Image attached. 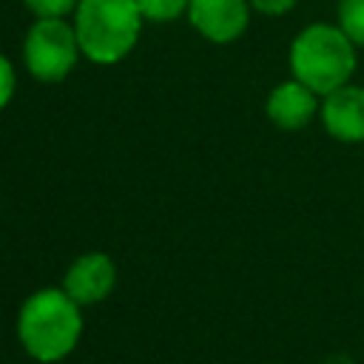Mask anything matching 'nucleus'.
I'll list each match as a JSON object with an SVG mask.
<instances>
[{
  "label": "nucleus",
  "instance_id": "2",
  "mask_svg": "<svg viewBox=\"0 0 364 364\" xmlns=\"http://www.w3.org/2000/svg\"><path fill=\"white\" fill-rule=\"evenodd\" d=\"M287 68L293 80L324 97L353 82L358 68V48L338 28V23L316 20L293 34L287 46Z\"/></svg>",
  "mask_w": 364,
  "mask_h": 364
},
{
  "label": "nucleus",
  "instance_id": "9",
  "mask_svg": "<svg viewBox=\"0 0 364 364\" xmlns=\"http://www.w3.org/2000/svg\"><path fill=\"white\" fill-rule=\"evenodd\" d=\"M336 23L361 51L364 48V0H336Z\"/></svg>",
  "mask_w": 364,
  "mask_h": 364
},
{
  "label": "nucleus",
  "instance_id": "4",
  "mask_svg": "<svg viewBox=\"0 0 364 364\" xmlns=\"http://www.w3.org/2000/svg\"><path fill=\"white\" fill-rule=\"evenodd\" d=\"M23 68L37 82H63L80 63L82 48L65 17L34 20L23 34Z\"/></svg>",
  "mask_w": 364,
  "mask_h": 364
},
{
  "label": "nucleus",
  "instance_id": "11",
  "mask_svg": "<svg viewBox=\"0 0 364 364\" xmlns=\"http://www.w3.org/2000/svg\"><path fill=\"white\" fill-rule=\"evenodd\" d=\"M26 11L34 17V20H43V17H65L71 20L80 0H23Z\"/></svg>",
  "mask_w": 364,
  "mask_h": 364
},
{
  "label": "nucleus",
  "instance_id": "6",
  "mask_svg": "<svg viewBox=\"0 0 364 364\" xmlns=\"http://www.w3.org/2000/svg\"><path fill=\"white\" fill-rule=\"evenodd\" d=\"M60 287L80 304L94 307L105 301L117 287V262L105 250H88L80 253L63 273Z\"/></svg>",
  "mask_w": 364,
  "mask_h": 364
},
{
  "label": "nucleus",
  "instance_id": "3",
  "mask_svg": "<svg viewBox=\"0 0 364 364\" xmlns=\"http://www.w3.org/2000/svg\"><path fill=\"white\" fill-rule=\"evenodd\" d=\"M71 23L88 63L117 65L136 48L145 17L136 0H80Z\"/></svg>",
  "mask_w": 364,
  "mask_h": 364
},
{
  "label": "nucleus",
  "instance_id": "5",
  "mask_svg": "<svg viewBox=\"0 0 364 364\" xmlns=\"http://www.w3.org/2000/svg\"><path fill=\"white\" fill-rule=\"evenodd\" d=\"M250 14V0H188L185 20L202 40L213 46H230L245 37Z\"/></svg>",
  "mask_w": 364,
  "mask_h": 364
},
{
  "label": "nucleus",
  "instance_id": "7",
  "mask_svg": "<svg viewBox=\"0 0 364 364\" xmlns=\"http://www.w3.org/2000/svg\"><path fill=\"white\" fill-rule=\"evenodd\" d=\"M318 122L341 145H364V85L347 82L321 97Z\"/></svg>",
  "mask_w": 364,
  "mask_h": 364
},
{
  "label": "nucleus",
  "instance_id": "13",
  "mask_svg": "<svg viewBox=\"0 0 364 364\" xmlns=\"http://www.w3.org/2000/svg\"><path fill=\"white\" fill-rule=\"evenodd\" d=\"M301 0H250V9L264 14V17H282L290 14Z\"/></svg>",
  "mask_w": 364,
  "mask_h": 364
},
{
  "label": "nucleus",
  "instance_id": "10",
  "mask_svg": "<svg viewBox=\"0 0 364 364\" xmlns=\"http://www.w3.org/2000/svg\"><path fill=\"white\" fill-rule=\"evenodd\" d=\"M145 23H173L188 14V0H136Z\"/></svg>",
  "mask_w": 364,
  "mask_h": 364
},
{
  "label": "nucleus",
  "instance_id": "8",
  "mask_svg": "<svg viewBox=\"0 0 364 364\" xmlns=\"http://www.w3.org/2000/svg\"><path fill=\"white\" fill-rule=\"evenodd\" d=\"M318 105H321V97L316 91H310L304 82L287 77L267 91L264 117L279 131H301L313 119H318Z\"/></svg>",
  "mask_w": 364,
  "mask_h": 364
},
{
  "label": "nucleus",
  "instance_id": "1",
  "mask_svg": "<svg viewBox=\"0 0 364 364\" xmlns=\"http://www.w3.org/2000/svg\"><path fill=\"white\" fill-rule=\"evenodd\" d=\"M17 341L37 364L65 361L85 330L82 307L63 287H40L23 299L17 310Z\"/></svg>",
  "mask_w": 364,
  "mask_h": 364
},
{
  "label": "nucleus",
  "instance_id": "12",
  "mask_svg": "<svg viewBox=\"0 0 364 364\" xmlns=\"http://www.w3.org/2000/svg\"><path fill=\"white\" fill-rule=\"evenodd\" d=\"M14 91H17V68L6 54H0V111L14 100Z\"/></svg>",
  "mask_w": 364,
  "mask_h": 364
}]
</instances>
